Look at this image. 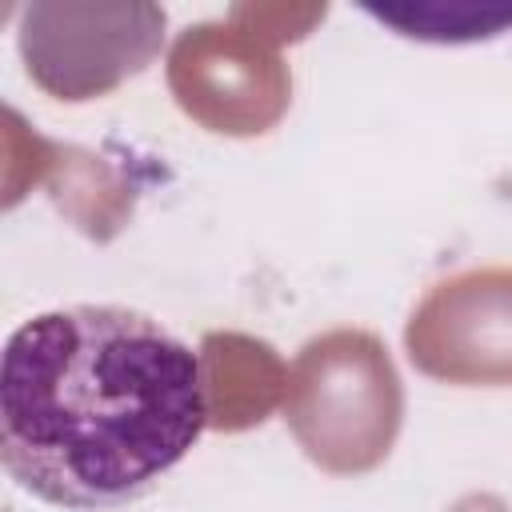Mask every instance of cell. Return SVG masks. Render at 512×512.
<instances>
[{
  "label": "cell",
  "instance_id": "1",
  "mask_svg": "<svg viewBox=\"0 0 512 512\" xmlns=\"http://www.w3.org/2000/svg\"><path fill=\"white\" fill-rule=\"evenodd\" d=\"M208 428L200 352L144 312L76 304L24 320L0 364V460L36 500L120 508Z\"/></svg>",
  "mask_w": 512,
  "mask_h": 512
},
{
  "label": "cell",
  "instance_id": "2",
  "mask_svg": "<svg viewBox=\"0 0 512 512\" xmlns=\"http://www.w3.org/2000/svg\"><path fill=\"white\" fill-rule=\"evenodd\" d=\"M284 424L332 476L380 468L404 424V384L384 340L368 328L312 336L288 368Z\"/></svg>",
  "mask_w": 512,
  "mask_h": 512
},
{
  "label": "cell",
  "instance_id": "3",
  "mask_svg": "<svg viewBox=\"0 0 512 512\" xmlns=\"http://www.w3.org/2000/svg\"><path fill=\"white\" fill-rule=\"evenodd\" d=\"M164 8L148 0H44L20 12V56L36 88L84 104L144 72L164 44Z\"/></svg>",
  "mask_w": 512,
  "mask_h": 512
},
{
  "label": "cell",
  "instance_id": "4",
  "mask_svg": "<svg viewBox=\"0 0 512 512\" xmlns=\"http://www.w3.org/2000/svg\"><path fill=\"white\" fill-rule=\"evenodd\" d=\"M168 88L184 116L220 136H260L292 104V76L276 48L228 20L192 24L176 36Z\"/></svg>",
  "mask_w": 512,
  "mask_h": 512
},
{
  "label": "cell",
  "instance_id": "5",
  "mask_svg": "<svg viewBox=\"0 0 512 512\" xmlns=\"http://www.w3.org/2000/svg\"><path fill=\"white\" fill-rule=\"evenodd\" d=\"M408 360L444 384H512V268H468L412 308Z\"/></svg>",
  "mask_w": 512,
  "mask_h": 512
},
{
  "label": "cell",
  "instance_id": "6",
  "mask_svg": "<svg viewBox=\"0 0 512 512\" xmlns=\"http://www.w3.org/2000/svg\"><path fill=\"white\" fill-rule=\"evenodd\" d=\"M16 164H24V180L4 200L8 208L24 196L28 184H48L52 204L92 240H112L132 216V204H136L132 184L112 164H104L84 148L32 136V160H16V156L4 160V168H16Z\"/></svg>",
  "mask_w": 512,
  "mask_h": 512
},
{
  "label": "cell",
  "instance_id": "7",
  "mask_svg": "<svg viewBox=\"0 0 512 512\" xmlns=\"http://www.w3.org/2000/svg\"><path fill=\"white\" fill-rule=\"evenodd\" d=\"M200 376L208 428L244 432L272 416L284 404L288 368L272 344L244 332H208L200 340Z\"/></svg>",
  "mask_w": 512,
  "mask_h": 512
},
{
  "label": "cell",
  "instance_id": "8",
  "mask_svg": "<svg viewBox=\"0 0 512 512\" xmlns=\"http://www.w3.org/2000/svg\"><path fill=\"white\" fill-rule=\"evenodd\" d=\"M368 12H372L376 20L400 28V36L436 40V44L484 40V36H496V32L512 28V4L428 0V4H392V8H376V4H368Z\"/></svg>",
  "mask_w": 512,
  "mask_h": 512
},
{
  "label": "cell",
  "instance_id": "9",
  "mask_svg": "<svg viewBox=\"0 0 512 512\" xmlns=\"http://www.w3.org/2000/svg\"><path fill=\"white\" fill-rule=\"evenodd\" d=\"M324 16H328L324 4H232L228 8V24L244 28L268 48L304 40Z\"/></svg>",
  "mask_w": 512,
  "mask_h": 512
}]
</instances>
